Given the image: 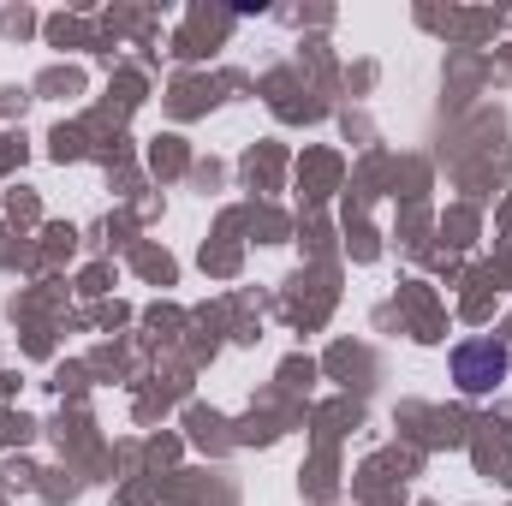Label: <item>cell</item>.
Segmentation results:
<instances>
[{
    "instance_id": "obj_1",
    "label": "cell",
    "mask_w": 512,
    "mask_h": 506,
    "mask_svg": "<svg viewBox=\"0 0 512 506\" xmlns=\"http://www.w3.org/2000/svg\"><path fill=\"white\" fill-rule=\"evenodd\" d=\"M512 370V352L501 340H465V346H453V381L465 387V393H489V387H501Z\"/></svg>"
}]
</instances>
